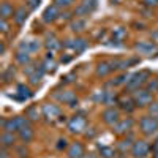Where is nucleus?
Wrapping results in <instances>:
<instances>
[{
    "label": "nucleus",
    "instance_id": "obj_1",
    "mask_svg": "<svg viewBox=\"0 0 158 158\" xmlns=\"http://www.w3.org/2000/svg\"><path fill=\"white\" fill-rule=\"evenodd\" d=\"M141 130L144 131L146 135H153L155 131L158 130V118L155 117H142L141 118Z\"/></svg>",
    "mask_w": 158,
    "mask_h": 158
},
{
    "label": "nucleus",
    "instance_id": "obj_2",
    "mask_svg": "<svg viewBox=\"0 0 158 158\" xmlns=\"http://www.w3.org/2000/svg\"><path fill=\"white\" fill-rule=\"evenodd\" d=\"M133 98L136 101L138 106H146V104H149L152 101V94L149 90H142V89H136L133 92Z\"/></svg>",
    "mask_w": 158,
    "mask_h": 158
},
{
    "label": "nucleus",
    "instance_id": "obj_3",
    "mask_svg": "<svg viewBox=\"0 0 158 158\" xmlns=\"http://www.w3.org/2000/svg\"><path fill=\"white\" fill-rule=\"evenodd\" d=\"M131 153L135 158H144L149 153V144L146 141H136L133 146H131Z\"/></svg>",
    "mask_w": 158,
    "mask_h": 158
},
{
    "label": "nucleus",
    "instance_id": "obj_4",
    "mask_svg": "<svg viewBox=\"0 0 158 158\" xmlns=\"http://www.w3.org/2000/svg\"><path fill=\"white\" fill-rule=\"evenodd\" d=\"M147 76H149V73H147V71H141V73L133 74V76H131V79L128 81V89H133V90L139 89V85H141V84L146 82V77H147Z\"/></svg>",
    "mask_w": 158,
    "mask_h": 158
},
{
    "label": "nucleus",
    "instance_id": "obj_5",
    "mask_svg": "<svg viewBox=\"0 0 158 158\" xmlns=\"http://www.w3.org/2000/svg\"><path fill=\"white\" fill-rule=\"evenodd\" d=\"M97 6V0H84V2L76 8V15L77 16H85L89 13H92Z\"/></svg>",
    "mask_w": 158,
    "mask_h": 158
},
{
    "label": "nucleus",
    "instance_id": "obj_6",
    "mask_svg": "<svg viewBox=\"0 0 158 158\" xmlns=\"http://www.w3.org/2000/svg\"><path fill=\"white\" fill-rule=\"evenodd\" d=\"M85 128V118L77 115V117H73L70 123H68V130L71 131V133H81V131Z\"/></svg>",
    "mask_w": 158,
    "mask_h": 158
},
{
    "label": "nucleus",
    "instance_id": "obj_7",
    "mask_svg": "<svg viewBox=\"0 0 158 158\" xmlns=\"http://www.w3.org/2000/svg\"><path fill=\"white\" fill-rule=\"evenodd\" d=\"M131 125H133V120H131V118H123V120H118L114 125V131L117 135H123L131 128Z\"/></svg>",
    "mask_w": 158,
    "mask_h": 158
},
{
    "label": "nucleus",
    "instance_id": "obj_8",
    "mask_svg": "<svg viewBox=\"0 0 158 158\" xmlns=\"http://www.w3.org/2000/svg\"><path fill=\"white\" fill-rule=\"evenodd\" d=\"M103 118H104V122H106L108 125H115L118 122V111L111 108V109H106L103 112Z\"/></svg>",
    "mask_w": 158,
    "mask_h": 158
},
{
    "label": "nucleus",
    "instance_id": "obj_9",
    "mask_svg": "<svg viewBox=\"0 0 158 158\" xmlns=\"http://www.w3.org/2000/svg\"><path fill=\"white\" fill-rule=\"evenodd\" d=\"M59 16H60L59 15V8L56 5H51V6L46 8L44 15H43V19H44V22H52V21H56Z\"/></svg>",
    "mask_w": 158,
    "mask_h": 158
},
{
    "label": "nucleus",
    "instance_id": "obj_10",
    "mask_svg": "<svg viewBox=\"0 0 158 158\" xmlns=\"http://www.w3.org/2000/svg\"><path fill=\"white\" fill-rule=\"evenodd\" d=\"M70 158H84V147L81 142H74L73 146L68 149Z\"/></svg>",
    "mask_w": 158,
    "mask_h": 158
},
{
    "label": "nucleus",
    "instance_id": "obj_11",
    "mask_svg": "<svg viewBox=\"0 0 158 158\" xmlns=\"http://www.w3.org/2000/svg\"><path fill=\"white\" fill-rule=\"evenodd\" d=\"M43 114H44V117H48L51 120V118H56L57 115H60V109H59V106H56V104H44Z\"/></svg>",
    "mask_w": 158,
    "mask_h": 158
},
{
    "label": "nucleus",
    "instance_id": "obj_12",
    "mask_svg": "<svg viewBox=\"0 0 158 158\" xmlns=\"http://www.w3.org/2000/svg\"><path fill=\"white\" fill-rule=\"evenodd\" d=\"M3 130L8 131V133H13V131H19V120H18V117L10 118V120H5V122H3Z\"/></svg>",
    "mask_w": 158,
    "mask_h": 158
},
{
    "label": "nucleus",
    "instance_id": "obj_13",
    "mask_svg": "<svg viewBox=\"0 0 158 158\" xmlns=\"http://www.w3.org/2000/svg\"><path fill=\"white\" fill-rule=\"evenodd\" d=\"M40 41H36V40H30V41H24V43H21V49H25V52H35V51H38L40 49Z\"/></svg>",
    "mask_w": 158,
    "mask_h": 158
},
{
    "label": "nucleus",
    "instance_id": "obj_14",
    "mask_svg": "<svg viewBox=\"0 0 158 158\" xmlns=\"http://www.w3.org/2000/svg\"><path fill=\"white\" fill-rule=\"evenodd\" d=\"M0 16H2V19H8L10 16H15V10H13V6L8 2L2 3V8H0Z\"/></svg>",
    "mask_w": 158,
    "mask_h": 158
},
{
    "label": "nucleus",
    "instance_id": "obj_15",
    "mask_svg": "<svg viewBox=\"0 0 158 158\" xmlns=\"http://www.w3.org/2000/svg\"><path fill=\"white\" fill-rule=\"evenodd\" d=\"M136 49L139 52H142V54H150V52H153L156 49V46L153 43H138L136 44Z\"/></svg>",
    "mask_w": 158,
    "mask_h": 158
},
{
    "label": "nucleus",
    "instance_id": "obj_16",
    "mask_svg": "<svg viewBox=\"0 0 158 158\" xmlns=\"http://www.w3.org/2000/svg\"><path fill=\"white\" fill-rule=\"evenodd\" d=\"M65 46H67V48H73L76 52H81V51H84L87 48V43L84 41V40H74L73 43H67Z\"/></svg>",
    "mask_w": 158,
    "mask_h": 158
},
{
    "label": "nucleus",
    "instance_id": "obj_17",
    "mask_svg": "<svg viewBox=\"0 0 158 158\" xmlns=\"http://www.w3.org/2000/svg\"><path fill=\"white\" fill-rule=\"evenodd\" d=\"M19 136H21V139H22L24 142H29V141L33 138V130H32L30 127H24V128L19 130Z\"/></svg>",
    "mask_w": 158,
    "mask_h": 158
},
{
    "label": "nucleus",
    "instance_id": "obj_18",
    "mask_svg": "<svg viewBox=\"0 0 158 158\" xmlns=\"http://www.w3.org/2000/svg\"><path fill=\"white\" fill-rule=\"evenodd\" d=\"M15 22L18 24V25H22L24 22H25V19H27V11H25V8H19L16 13H15Z\"/></svg>",
    "mask_w": 158,
    "mask_h": 158
},
{
    "label": "nucleus",
    "instance_id": "obj_19",
    "mask_svg": "<svg viewBox=\"0 0 158 158\" xmlns=\"http://www.w3.org/2000/svg\"><path fill=\"white\" fill-rule=\"evenodd\" d=\"M15 142H16V139H15V136H13V133H8V131H5V135L2 136V146H3V147H10V146H13Z\"/></svg>",
    "mask_w": 158,
    "mask_h": 158
},
{
    "label": "nucleus",
    "instance_id": "obj_20",
    "mask_svg": "<svg viewBox=\"0 0 158 158\" xmlns=\"http://www.w3.org/2000/svg\"><path fill=\"white\" fill-rule=\"evenodd\" d=\"M16 59H18V62H19V63H22V65L30 63V56H29V52H18Z\"/></svg>",
    "mask_w": 158,
    "mask_h": 158
},
{
    "label": "nucleus",
    "instance_id": "obj_21",
    "mask_svg": "<svg viewBox=\"0 0 158 158\" xmlns=\"http://www.w3.org/2000/svg\"><path fill=\"white\" fill-rule=\"evenodd\" d=\"M44 71H46V70H44V67H41V68H40V71L36 70L35 73H32V74H30V79H32V82H33V84H36V82L40 81V79L43 77Z\"/></svg>",
    "mask_w": 158,
    "mask_h": 158
},
{
    "label": "nucleus",
    "instance_id": "obj_22",
    "mask_svg": "<svg viewBox=\"0 0 158 158\" xmlns=\"http://www.w3.org/2000/svg\"><path fill=\"white\" fill-rule=\"evenodd\" d=\"M74 3V0H54V5L57 8H68Z\"/></svg>",
    "mask_w": 158,
    "mask_h": 158
},
{
    "label": "nucleus",
    "instance_id": "obj_23",
    "mask_svg": "<svg viewBox=\"0 0 158 158\" xmlns=\"http://www.w3.org/2000/svg\"><path fill=\"white\" fill-rule=\"evenodd\" d=\"M84 27H85V21L84 19H79V21H76V22L71 24V29L74 32H81V30H84Z\"/></svg>",
    "mask_w": 158,
    "mask_h": 158
},
{
    "label": "nucleus",
    "instance_id": "obj_24",
    "mask_svg": "<svg viewBox=\"0 0 158 158\" xmlns=\"http://www.w3.org/2000/svg\"><path fill=\"white\" fill-rule=\"evenodd\" d=\"M18 90H19V94L22 95V98H24V100L32 97V92H30V89H29V87H25V85H19V87H18Z\"/></svg>",
    "mask_w": 158,
    "mask_h": 158
},
{
    "label": "nucleus",
    "instance_id": "obj_25",
    "mask_svg": "<svg viewBox=\"0 0 158 158\" xmlns=\"http://www.w3.org/2000/svg\"><path fill=\"white\" fill-rule=\"evenodd\" d=\"M111 70H112V68L109 67L108 63H101L100 67H98V70H97V73H98V74H101V76H104V74H108Z\"/></svg>",
    "mask_w": 158,
    "mask_h": 158
},
{
    "label": "nucleus",
    "instance_id": "obj_26",
    "mask_svg": "<svg viewBox=\"0 0 158 158\" xmlns=\"http://www.w3.org/2000/svg\"><path fill=\"white\" fill-rule=\"evenodd\" d=\"M101 156L103 158H114L115 155H114V150L111 147H103L101 149Z\"/></svg>",
    "mask_w": 158,
    "mask_h": 158
},
{
    "label": "nucleus",
    "instance_id": "obj_27",
    "mask_svg": "<svg viewBox=\"0 0 158 158\" xmlns=\"http://www.w3.org/2000/svg\"><path fill=\"white\" fill-rule=\"evenodd\" d=\"M43 67H44V70H46V71H56L57 65H56V62H51V59H48V60H46V63L43 65Z\"/></svg>",
    "mask_w": 158,
    "mask_h": 158
},
{
    "label": "nucleus",
    "instance_id": "obj_28",
    "mask_svg": "<svg viewBox=\"0 0 158 158\" xmlns=\"http://www.w3.org/2000/svg\"><path fill=\"white\" fill-rule=\"evenodd\" d=\"M27 115H29L30 120H36V118H38V109H36L35 106H32V108L27 111Z\"/></svg>",
    "mask_w": 158,
    "mask_h": 158
},
{
    "label": "nucleus",
    "instance_id": "obj_29",
    "mask_svg": "<svg viewBox=\"0 0 158 158\" xmlns=\"http://www.w3.org/2000/svg\"><path fill=\"white\" fill-rule=\"evenodd\" d=\"M150 115L158 118V103H153L152 106H150Z\"/></svg>",
    "mask_w": 158,
    "mask_h": 158
},
{
    "label": "nucleus",
    "instance_id": "obj_30",
    "mask_svg": "<svg viewBox=\"0 0 158 158\" xmlns=\"http://www.w3.org/2000/svg\"><path fill=\"white\" fill-rule=\"evenodd\" d=\"M0 27H2V32H8V22H6V19L0 21Z\"/></svg>",
    "mask_w": 158,
    "mask_h": 158
},
{
    "label": "nucleus",
    "instance_id": "obj_31",
    "mask_svg": "<svg viewBox=\"0 0 158 158\" xmlns=\"http://www.w3.org/2000/svg\"><path fill=\"white\" fill-rule=\"evenodd\" d=\"M40 2H41V0H29V6L33 10V8H36L40 5Z\"/></svg>",
    "mask_w": 158,
    "mask_h": 158
},
{
    "label": "nucleus",
    "instance_id": "obj_32",
    "mask_svg": "<svg viewBox=\"0 0 158 158\" xmlns=\"http://www.w3.org/2000/svg\"><path fill=\"white\" fill-rule=\"evenodd\" d=\"M131 146V144H130V141H122V144H120V146H118V147H120V150H128V147Z\"/></svg>",
    "mask_w": 158,
    "mask_h": 158
},
{
    "label": "nucleus",
    "instance_id": "obj_33",
    "mask_svg": "<svg viewBox=\"0 0 158 158\" xmlns=\"http://www.w3.org/2000/svg\"><path fill=\"white\" fill-rule=\"evenodd\" d=\"M144 3L147 6H156L158 5V0H144Z\"/></svg>",
    "mask_w": 158,
    "mask_h": 158
},
{
    "label": "nucleus",
    "instance_id": "obj_34",
    "mask_svg": "<svg viewBox=\"0 0 158 158\" xmlns=\"http://www.w3.org/2000/svg\"><path fill=\"white\" fill-rule=\"evenodd\" d=\"M57 147H59V149H65V147H67V139H60Z\"/></svg>",
    "mask_w": 158,
    "mask_h": 158
},
{
    "label": "nucleus",
    "instance_id": "obj_35",
    "mask_svg": "<svg viewBox=\"0 0 158 158\" xmlns=\"http://www.w3.org/2000/svg\"><path fill=\"white\" fill-rule=\"evenodd\" d=\"M149 87H150V90H152V92H153V90H156V89H158V81H153V84L150 82V84H149Z\"/></svg>",
    "mask_w": 158,
    "mask_h": 158
},
{
    "label": "nucleus",
    "instance_id": "obj_36",
    "mask_svg": "<svg viewBox=\"0 0 158 158\" xmlns=\"http://www.w3.org/2000/svg\"><path fill=\"white\" fill-rule=\"evenodd\" d=\"M48 46H49V48H51V46H52V48H56V46H59V44L56 43V40H49V43H48Z\"/></svg>",
    "mask_w": 158,
    "mask_h": 158
},
{
    "label": "nucleus",
    "instance_id": "obj_37",
    "mask_svg": "<svg viewBox=\"0 0 158 158\" xmlns=\"http://www.w3.org/2000/svg\"><path fill=\"white\" fill-rule=\"evenodd\" d=\"M0 158H10V155H8L5 150H2V153H0Z\"/></svg>",
    "mask_w": 158,
    "mask_h": 158
},
{
    "label": "nucleus",
    "instance_id": "obj_38",
    "mask_svg": "<svg viewBox=\"0 0 158 158\" xmlns=\"http://www.w3.org/2000/svg\"><path fill=\"white\" fill-rule=\"evenodd\" d=\"M84 158H97V156H95V155H92V153H90V155H84Z\"/></svg>",
    "mask_w": 158,
    "mask_h": 158
},
{
    "label": "nucleus",
    "instance_id": "obj_39",
    "mask_svg": "<svg viewBox=\"0 0 158 158\" xmlns=\"http://www.w3.org/2000/svg\"><path fill=\"white\" fill-rule=\"evenodd\" d=\"M153 158H158V149H156V153L153 155Z\"/></svg>",
    "mask_w": 158,
    "mask_h": 158
},
{
    "label": "nucleus",
    "instance_id": "obj_40",
    "mask_svg": "<svg viewBox=\"0 0 158 158\" xmlns=\"http://www.w3.org/2000/svg\"><path fill=\"white\" fill-rule=\"evenodd\" d=\"M155 149H158V141H156V144H155Z\"/></svg>",
    "mask_w": 158,
    "mask_h": 158
},
{
    "label": "nucleus",
    "instance_id": "obj_41",
    "mask_svg": "<svg viewBox=\"0 0 158 158\" xmlns=\"http://www.w3.org/2000/svg\"><path fill=\"white\" fill-rule=\"evenodd\" d=\"M114 158H115V156H114Z\"/></svg>",
    "mask_w": 158,
    "mask_h": 158
}]
</instances>
